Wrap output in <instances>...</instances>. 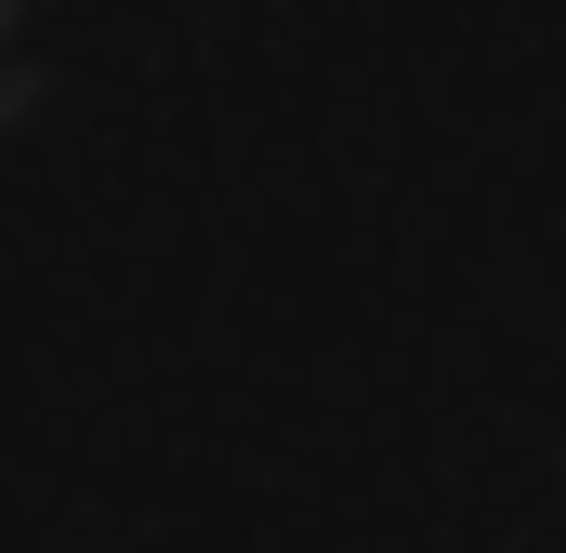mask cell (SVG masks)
Returning a JSON list of instances; mask_svg holds the SVG:
<instances>
[{
	"label": "cell",
	"instance_id": "6da1fadb",
	"mask_svg": "<svg viewBox=\"0 0 566 553\" xmlns=\"http://www.w3.org/2000/svg\"><path fill=\"white\" fill-rule=\"evenodd\" d=\"M40 106V0H0V133Z\"/></svg>",
	"mask_w": 566,
	"mask_h": 553
}]
</instances>
